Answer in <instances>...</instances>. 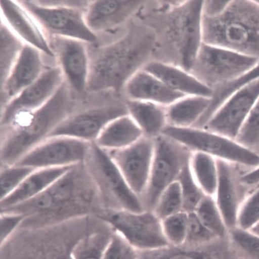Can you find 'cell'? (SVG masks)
I'll return each mask as SVG.
<instances>
[{
    "mask_svg": "<svg viewBox=\"0 0 259 259\" xmlns=\"http://www.w3.org/2000/svg\"><path fill=\"white\" fill-rule=\"evenodd\" d=\"M203 3L146 2L136 18L155 33L152 61L190 71L203 42Z\"/></svg>",
    "mask_w": 259,
    "mask_h": 259,
    "instance_id": "1",
    "label": "cell"
},
{
    "mask_svg": "<svg viewBox=\"0 0 259 259\" xmlns=\"http://www.w3.org/2000/svg\"><path fill=\"white\" fill-rule=\"evenodd\" d=\"M155 46L153 30L135 18L124 36L94 51L86 91L123 96L127 81L152 61Z\"/></svg>",
    "mask_w": 259,
    "mask_h": 259,
    "instance_id": "2",
    "label": "cell"
},
{
    "mask_svg": "<svg viewBox=\"0 0 259 259\" xmlns=\"http://www.w3.org/2000/svg\"><path fill=\"white\" fill-rule=\"evenodd\" d=\"M68 85L62 83L52 98L32 111L20 113L4 128L1 160L5 166L16 164L25 155L49 137L65 118L71 108Z\"/></svg>",
    "mask_w": 259,
    "mask_h": 259,
    "instance_id": "3",
    "label": "cell"
},
{
    "mask_svg": "<svg viewBox=\"0 0 259 259\" xmlns=\"http://www.w3.org/2000/svg\"><path fill=\"white\" fill-rule=\"evenodd\" d=\"M204 44L259 59V5L255 1H230L219 15H202Z\"/></svg>",
    "mask_w": 259,
    "mask_h": 259,
    "instance_id": "4",
    "label": "cell"
},
{
    "mask_svg": "<svg viewBox=\"0 0 259 259\" xmlns=\"http://www.w3.org/2000/svg\"><path fill=\"white\" fill-rule=\"evenodd\" d=\"M71 167L45 191L17 206L19 211L52 213L88 207L100 194L89 171Z\"/></svg>",
    "mask_w": 259,
    "mask_h": 259,
    "instance_id": "5",
    "label": "cell"
},
{
    "mask_svg": "<svg viewBox=\"0 0 259 259\" xmlns=\"http://www.w3.org/2000/svg\"><path fill=\"white\" fill-rule=\"evenodd\" d=\"M258 63V59L202 42L190 72L213 93Z\"/></svg>",
    "mask_w": 259,
    "mask_h": 259,
    "instance_id": "6",
    "label": "cell"
},
{
    "mask_svg": "<svg viewBox=\"0 0 259 259\" xmlns=\"http://www.w3.org/2000/svg\"><path fill=\"white\" fill-rule=\"evenodd\" d=\"M187 147L192 152H199L251 168L259 167V156L235 141L202 128L167 126L162 134Z\"/></svg>",
    "mask_w": 259,
    "mask_h": 259,
    "instance_id": "7",
    "label": "cell"
},
{
    "mask_svg": "<svg viewBox=\"0 0 259 259\" xmlns=\"http://www.w3.org/2000/svg\"><path fill=\"white\" fill-rule=\"evenodd\" d=\"M154 153L148 184L142 198L146 210L152 211L162 192L178 181L192 153L164 135L154 139Z\"/></svg>",
    "mask_w": 259,
    "mask_h": 259,
    "instance_id": "8",
    "label": "cell"
},
{
    "mask_svg": "<svg viewBox=\"0 0 259 259\" xmlns=\"http://www.w3.org/2000/svg\"><path fill=\"white\" fill-rule=\"evenodd\" d=\"M85 160L100 194L118 205V209L135 212L146 210L141 198L129 187L106 150L94 143Z\"/></svg>",
    "mask_w": 259,
    "mask_h": 259,
    "instance_id": "9",
    "label": "cell"
},
{
    "mask_svg": "<svg viewBox=\"0 0 259 259\" xmlns=\"http://www.w3.org/2000/svg\"><path fill=\"white\" fill-rule=\"evenodd\" d=\"M100 219L137 250L150 251L170 246L161 221L152 211L135 212L113 209L102 213Z\"/></svg>",
    "mask_w": 259,
    "mask_h": 259,
    "instance_id": "10",
    "label": "cell"
},
{
    "mask_svg": "<svg viewBox=\"0 0 259 259\" xmlns=\"http://www.w3.org/2000/svg\"><path fill=\"white\" fill-rule=\"evenodd\" d=\"M92 145L67 137H49L15 164L34 169L72 167L85 160Z\"/></svg>",
    "mask_w": 259,
    "mask_h": 259,
    "instance_id": "11",
    "label": "cell"
},
{
    "mask_svg": "<svg viewBox=\"0 0 259 259\" xmlns=\"http://www.w3.org/2000/svg\"><path fill=\"white\" fill-rule=\"evenodd\" d=\"M19 3L53 36L91 42L97 41V35L86 24L82 13L77 9L45 7L31 1Z\"/></svg>",
    "mask_w": 259,
    "mask_h": 259,
    "instance_id": "12",
    "label": "cell"
},
{
    "mask_svg": "<svg viewBox=\"0 0 259 259\" xmlns=\"http://www.w3.org/2000/svg\"><path fill=\"white\" fill-rule=\"evenodd\" d=\"M127 114L126 100L122 98L108 106L67 117L54 129L49 137H67L95 143L109 122Z\"/></svg>",
    "mask_w": 259,
    "mask_h": 259,
    "instance_id": "13",
    "label": "cell"
},
{
    "mask_svg": "<svg viewBox=\"0 0 259 259\" xmlns=\"http://www.w3.org/2000/svg\"><path fill=\"white\" fill-rule=\"evenodd\" d=\"M259 98V78L235 93L202 127L234 140Z\"/></svg>",
    "mask_w": 259,
    "mask_h": 259,
    "instance_id": "14",
    "label": "cell"
},
{
    "mask_svg": "<svg viewBox=\"0 0 259 259\" xmlns=\"http://www.w3.org/2000/svg\"><path fill=\"white\" fill-rule=\"evenodd\" d=\"M154 139L144 137L124 149L107 151L132 190L142 200L150 175Z\"/></svg>",
    "mask_w": 259,
    "mask_h": 259,
    "instance_id": "15",
    "label": "cell"
},
{
    "mask_svg": "<svg viewBox=\"0 0 259 259\" xmlns=\"http://www.w3.org/2000/svg\"><path fill=\"white\" fill-rule=\"evenodd\" d=\"M215 159L218 185L214 198L230 231L237 228L240 209L251 189L241 181L242 175L240 174V165L222 159Z\"/></svg>",
    "mask_w": 259,
    "mask_h": 259,
    "instance_id": "16",
    "label": "cell"
},
{
    "mask_svg": "<svg viewBox=\"0 0 259 259\" xmlns=\"http://www.w3.org/2000/svg\"><path fill=\"white\" fill-rule=\"evenodd\" d=\"M146 2L96 1L89 7L84 20L95 33L107 32L124 35Z\"/></svg>",
    "mask_w": 259,
    "mask_h": 259,
    "instance_id": "17",
    "label": "cell"
},
{
    "mask_svg": "<svg viewBox=\"0 0 259 259\" xmlns=\"http://www.w3.org/2000/svg\"><path fill=\"white\" fill-rule=\"evenodd\" d=\"M63 74L60 67L41 73L35 82L7 105L1 117L2 126L8 124L18 114L34 111L44 105L63 83Z\"/></svg>",
    "mask_w": 259,
    "mask_h": 259,
    "instance_id": "18",
    "label": "cell"
},
{
    "mask_svg": "<svg viewBox=\"0 0 259 259\" xmlns=\"http://www.w3.org/2000/svg\"><path fill=\"white\" fill-rule=\"evenodd\" d=\"M50 47L58 56L62 71L72 88L78 94H83L87 89L90 63L82 41L53 36Z\"/></svg>",
    "mask_w": 259,
    "mask_h": 259,
    "instance_id": "19",
    "label": "cell"
},
{
    "mask_svg": "<svg viewBox=\"0 0 259 259\" xmlns=\"http://www.w3.org/2000/svg\"><path fill=\"white\" fill-rule=\"evenodd\" d=\"M123 95L126 100L150 102L164 107L186 96L171 91L160 79L144 69L127 81Z\"/></svg>",
    "mask_w": 259,
    "mask_h": 259,
    "instance_id": "20",
    "label": "cell"
},
{
    "mask_svg": "<svg viewBox=\"0 0 259 259\" xmlns=\"http://www.w3.org/2000/svg\"><path fill=\"white\" fill-rule=\"evenodd\" d=\"M41 69L42 63L38 50L31 46H24L1 87L2 100L4 98L13 100L16 97L38 78L41 74Z\"/></svg>",
    "mask_w": 259,
    "mask_h": 259,
    "instance_id": "21",
    "label": "cell"
},
{
    "mask_svg": "<svg viewBox=\"0 0 259 259\" xmlns=\"http://www.w3.org/2000/svg\"><path fill=\"white\" fill-rule=\"evenodd\" d=\"M143 69L156 76L172 91L186 96L212 98V91L190 72L181 68L152 61Z\"/></svg>",
    "mask_w": 259,
    "mask_h": 259,
    "instance_id": "22",
    "label": "cell"
},
{
    "mask_svg": "<svg viewBox=\"0 0 259 259\" xmlns=\"http://www.w3.org/2000/svg\"><path fill=\"white\" fill-rule=\"evenodd\" d=\"M170 247L143 251L139 259H237L239 257L229 237L219 238L194 250Z\"/></svg>",
    "mask_w": 259,
    "mask_h": 259,
    "instance_id": "23",
    "label": "cell"
},
{
    "mask_svg": "<svg viewBox=\"0 0 259 259\" xmlns=\"http://www.w3.org/2000/svg\"><path fill=\"white\" fill-rule=\"evenodd\" d=\"M72 167L35 169L15 191L1 200L2 210L15 207L37 196L48 189Z\"/></svg>",
    "mask_w": 259,
    "mask_h": 259,
    "instance_id": "24",
    "label": "cell"
},
{
    "mask_svg": "<svg viewBox=\"0 0 259 259\" xmlns=\"http://www.w3.org/2000/svg\"><path fill=\"white\" fill-rule=\"evenodd\" d=\"M2 11L11 26L31 46L51 57L55 55L44 34L21 6L12 1L0 2Z\"/></svg>",
    "mask_w": 259,
    "mask_h": 259,
    "instance_id": "25",
    "label": "cell"
},
{
    "mask_svg": "<svg viewBox=\"0 0 259 259\" xmlns=\"http://www.w3.org/2000/svg\"><path fill=\"white\" fill-rule=\"evenodd\" d=\"M144 137L141 128L127 114L109 122L95 143L106 151L119 150L133 145Z\"/></svg>",
    "mask_w": 259,
    "mask_h": 259,
    "instance_id": "26",
    "label": "cell"
},
{
    "mask_svg": "<svg viewBox=\"0 0 259 259\" xmlns=\"http://www.w3.org/2000/svg\"><path fill=\"white\" fill-rule=\"evenodd\" d=\"M128 114L141 128L144 137L154 139L167 126L166 107L155 103L126 100Z\"/></svg>",
    "mask_w": 259,
    "mask_h": 259,
    "instance_id": "27",
    "label": "cell"
},
{
    "mask_svg": "<svg viewBox=\"0 0 259 259\" xmlns=\"http://www.w3.org/2000/svg\"><path fill=\"white\" fill-rule=\"evenodd\" d=\"M211 102V98L186 96L166 107L167 126L180 128L195 126Z\"/></svg>",
    "mask_w": 259,
    "mask_h": 259,
    "instance_id": "28",
    "label": "cell"
},
{
    "mask_svg": "<svg viewBox=\"0 0 259 259\" xmlns=\"http://www.w3.org/2000/svg\"><path fill=\"white\" fill-rule=\"evenodd\" d=\"M189 166L194 180L205 195L214 197L218 185L215 158L202 152H192Z\"/></svg>",
    "mask_w": 259,
    "mask_h": 259,
    "instance_id": "29",
    "label": "cell"
},
{
    "mask_svg": "<svg viewBox=\"0 0 259 259\" xmlns=\"http://www.w3.org/2000/svg\"><path fill=\"white\" fill-rule=\"evenodd\" d=\"M194 212L202 224L215 236L229 237V231L213 197L205 195Z\"/></svg>",
    "mask_w": 259,
    "mask_h": 259,
    "instance_id": "30",
    "label": "cell"
},
{
    "mask_svg": "<svg viewBox=\"0 0 259 259\" xmlns=\"http://www.w3.org/2000/svg\"><path fill=\"white\" fill-rule=\"evenodd\" d=\"M21 42L3 24L1 25V87L9 75L23 48Z\"/></svg>",
    "mask_w": 259,
    "mask_h": 259,
    "instance_id": "31",
    "label": "cell"
},
{
    "mask_svg": "<svg viewBox=\"0 0 259 259\" xmlns=\"http://www.w3.org/2000/svg\"><path fill=\"white\" fill-rule=\"evenodd\" d=\"M110 237L101 233L84 237L73 247L71 259H102Z\"/></svg>",
    "mask_w": 259,
    "mask_h": 259,
    "instance_id": "32",
    "label": "cell"
},
{
    "mask_svg": "<svg viewBox=\"0 0 259 259\" xmlns=\"http://www.w3.org/2000/svg\"><path fill=\"white\" fill-rule=\"evenodd\" d=\"M182 211L183 196L181 186L178 181L162 192L152 211L162 221Z\"/></svg>",
    "mask_w": 259,
    "mask_h": 259,
    "instance_id": "33",
    "label": "cell"
},
{
    "mask_svg": "<svg viewBox=\"0 0 259 259\" xmlns=\"http://www.w3.org/2000/svg\"><path fill=\"white\" fill-rule=\"evenodd\" d=\"M235 141L259 156V98L243 124Z\"/></svg>",
    "mask_w": 259,
    "mask_h": 259,
    "instance_id": "34",
    "label": "cell"
},
{
    "mask_svg": "<svg viewBox=\"0 0 259 259\" xmlns=\"http://www.w3.org/2000/svg\"><path fill=\"white\" fill-rule=\"evenodd\" d=\"M229 238L239 256L259 259L258 235L237 227L229 231Z\"/></svg>",
    "mask_w": 259,
    "mask_h": 259,
    "instance_id": "35",
    "label": "cell"
},
{
    "mask_svg": "<svg viewBox=\"0 0 259 259\" xmlns=\"http://www.w3.org/2000/svg\"><path fill=\"white\" fill-rule=\"evenodd\" d=\"M178 181L182 190L183 211L194 212L205 195L194 180L189 162L181 172Z\"/></svg>",
    "mask_w": 259,
    "mask_h": 259,
    "instance_id": "36",
    "label": "cell"
},
{
    "mask_svg": "<svg viewBox=\"0 0 259 259\" xmlns=\"http://www.w3.org/2000/svg\"><path fill=\"white\" fill-rule=\"evenodd\" d=\"M189 213L182 211L161 221L164 235L170 246L180 247L186 244Z\"/></svg>",
    "mask_w": 259,
    "mask_h": 259,
    "instance_id": "37",
    "label": "cell"
},
{
    "mask_svg": "<svg viewBox=\"0 0 259 259\" xmlns=\"http://www.w3.org/2000/svg\"><path fill=\"white\" fill-rule=\"evenodd\" d=\"M35 169H36L18 164L5 166L2 168L1 200L15 191Z\"/></svg>",
    "mask_w": 259,
    "mask_h": 259,
    "instance_id": "38",
    "label": "cell"
},
{
    "mask_svg": "<svg viewBox=\"0 0 259 259\" xmlns=\"http://www.w3.org/2000/svg\"><path fill=\"white\" fill-rule=\"evenodd\" d=\"M243 203L238 217L237 227L250 231L259 223V185Z\"/></svg>",
    "mask_w": 259,
    "mask_h": 259,
    "instance_id": "39",
    "label": "cell"
},
{
    "mask_svg": "<svg viewBox=\"0 0 259 259\" xmlns=\"http://www.w3.org/2000/svg\"><path fill=\"white\" fill-rule=\"evenodd\" d=\"M139 257L137 249L115 232L110 237L102 259H139Z\"/></svg>",
    "mask_w": 259,
    "mask_h": 259,
    "instance_id": "40",
    "label": "cell"
},
{
    "mask_svg": "<svg viewBox=\"0 0 259 259\" xmlns=\"http://www.w3.org/2000/svg\"><path fill=\"white\" fill-rule=\"evenodd\" d=\"M219 238L205 228L194 212L189 213L186 244L200 246Z\"/></svg>",
    "mask_w": 259,
    "mask_h": 259,
    "instance_id": "41",
    "label": "cell"
},
{
    "mask_svg": "<svg viewBox=\"0 0 259 259\" xmlns=\"http://www.w3.org/2000/svg\"><path fill=\"white\" fill-rule=\"evenodd\" d=\"M26 214L17 211H2L0 222H1V246L3 245L14 234L18 227L26 218Z\"/></svg>",
    "mask_w": 259,
    "mask_h": 259,
    "instance_id": "42",
    "label": "cell"
},
{
    "mask_svg": "<svg viewBox=\"0 0 259 259\" xmlns=\"http://www.w3.org/2000/svg\"><path fill=\"white\" fill-rule=\"evenodd\" d=\"M230 1H203L202 15L213 17L221 14L227 8Z\"/></svg>",
    "mask_w": 259,
    "mask_h": 259,
    "instance_id": "43",
    "label": "cell"
},
{
    "mask_svg": "<svg viewBox=\"0 0 259 259\" xmlns=\"http://www.w3.org/2000/svg\"><path fill=\"white\" fill-rule=\"evenodd\" d=\"M241 182L245 186L255 188L259 185V167L246 171L241 177Z\"/></svg>",
    "mask_w": 259,
    "mask_h": 259,
    "instance_id": "44",
    "label": "cell"
},
{
    "mask_svg": "<svg viewBox=\"0 0 259 259\" xmlns=\"http://www.w3.org/2000/svg\"><path fill=\"white\" fill-rule=\"evenodd\" d=\"M250 231L259 236V223L252 228Z\"/></svg>",
    "mask_w": 259,
    "mask_h": 259,
    "instance_id": "45",
    "label": "cell"
},
{
    "mask_svg": "<svg viewBox=\"0 0 259 259\" xmlns=\"http://www.w3.org/2000/svg\"><path fill=\"white\" fill-rule=\"evenodd\" d=\"M237 259H245L242 257L239 256Z\"/></svg>",
    "mask_w": 259,
    "mask_h": 259,
    "instance_id": "46",
    "label": "cell"
}]
</instances>
